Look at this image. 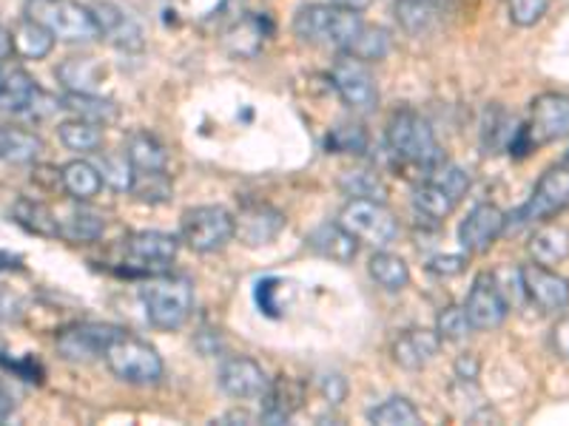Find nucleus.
<instances>
[{
  "instance_id": "f257e3e1",
  "label": "nucleus",
  "mask_w": 569,
  "mask_h": 426,
  "mask_svg": "<svg viewBox=\"0 0 569 426\" xmlns=\"http://www.w3.org/2000/svg\"><path fill=\"white\" fill-rule=\"evenodd\" d=\"M385 142H388V151L396 160L416 165V169L427 171V174L439 169L441 162H447L430 123L421 114H416L413 109H401L390 116Z\"/></svg>"
},
{
  "instance_id": "f03ea898",
  "label": "nucleus",
  "mask_w": 569,
  "mask_h": 426,
  "mask_svg": "<svg viewBox=\"0 0 569 426\" xmlns=\"http://www.w3.org/2000/svg\"><path fill=\"white\" fill-rule=\"evenodd\" d=\"M365 29L362 14L353 9L342 7H328V3H311L302 7L293 18V32L299 40L311 45H330L337 52H348L359 32Z\"/></svg>"
},
{
  "instance_id": "7ed1b4c3",
  "label": "nucleus",
  "mask_w": 569,
  "mask_h": 426,
  "mask_svg": "<svg viewBox=\"0 0 569 426\" xmlns=\"http://www.w3.org/2000/svg\"><path fill=\"white\" fill-rule=\"evenodd\" d=\"M563 136H569V98L547 91V94L532 100L530 116H527V123H521L507 151L512 156H527L530 151L563 140Z\"/></svg>"
},
{
  "instance_id": "20e7f679",
  "label": "nucleus",
  "mask_w": 569,
  "mask_h": 426,
  "mask_svg": "<svg viewBox=\"0 0 569 426\" xmlns=\"http://www.w3.org/2000/svg\"><path fill=\"white\" fill-rule=\"evenodd\" d=\"M23 14L34 23L52 32L54 40L66 43H91L100 38V27L91 7H83L78 0H27Z\"/></svg>"
},
{
  "instance_id": "39448f33",
  "label": "nucleus",
  "mask_w": 569,
  "mask_h": 426,
  "mask_svg": "<svg viewBox=\"0 0 569 426\" xmlns=\"http://www.w3.org/2000/svg\"><path fill=\"white\" fill-rule=\"evenodd\" d=\"M146 316L157 329H180L194 311V287L182 276H151L140 287Z\"/></svg>"
},
{
  "instance_id": "423d86ee",
  "label": "nucleus",
  "mask_w": 569,
  "mask_h": 426,
  "mask_svg": "<svg viewBox=\"0 0 569 426\" xmlns=\"http://www.w3.org/2000/svg\"><path fill=\"white\" fill-rule=\"evenodd\" d=\"M103 362L109 364L111 373L126 384H137V387H146V384H157L162 378V358L149 342L131 336L126 329H120L114 338L109 342L103 353Z\"/></svg>"
},
{
  "instance_id": "0eeeda50",
  "label": "nucleus",
  "mask_w": 569,
  "mask_h": 426,
  "mask_svg": "<svg viewBox=\"0 0 569 426\" xmlns=\"http://www.w3.org/2000/svg\"><path fill=\"white\" fill-rule=\"evenodd\" d=\"M567 207H569V169L567 165H556V169H550L541 180H538L530 200L507 216L505 233L516 231V227L552 220V216H558V213L567 211Z\"/></svg>"
},
{
  "instance_id": "6e6552de",
  "label": "nucleus",
  "mask_w": 569,
  "mask_h": 426,
  "mask_svg": "<svg viewBox=\"0 0 569 426\" xmlns=\"http://www.w3.org/2000/svg\"><path fill=\"white\" fill-rule=\"evenodd\" d=\"M339 225L348 233H353L356 242L370 247H385L399 236V222L393 213L376 200H350L348 205L339 211Z\"/></svg>"
},
{
  "instance_id": "1a4fd4ad",
  "label": "nucleus",
  "mask_w": 569,
  "mask_h": 426,
  "mask_svg": "<svg viewBox=\"0 0 569 426\" xmlns=\"http://www.w3.org/2000/svg\"><path fill=\"white\" fill-rule=\"evenodd\" d=\"M233 240V216L220 205H200L182 213L180 242L194 253L222 251Z\"/></svg>"
},
{
  "instance_id": "9d476101",
  "label": "nucleus",
  "mask_w": 569,
  "mask_h": 426,
  "mask_svg": "<svg viewBox=\"0 0 569 426\" xmlns=\"http://www.w3.org/2000/svg\"><path fill=\"white\" fill-rule=\"evenodd\" d=\"M180 240L162 231H137L123 242V265L129 273L157 276L177 258Z\"/></svg>"
},
{
  "instance_id": "9b49d317",
  "label": "nucleus",
  "mask_w": 569,
  "mask_h": 426,
  "mask_svg": "<svg viewBox=\"0 0 569 426\" xmlns=\"http://www.w3.org/2000/svg\"><path fill=\"white\" fill-rule=\"evenodd\" d=\"M330 80H333V89L339 91V98L348 109L359 111V114H368L379 105V85H376L373 71L368 69L365 60H356L350 54H342L330 71Z\"/></svg>"
},
{
  "instance_id": "f8f14e48",
  "label": "nucleus",
  "mask_w": 569,
  "mask_h": 426,
  "mask_svg": "<svg viewBox=\"0 0 569 426\" xmlns=\"http://www.w3.org/2000/svg\"><path fill=\"white\" fill-rule=\"evenodd\" d=\"M465 313L470 318L472 329H496L510 316V302H507L498 273H479L467 293Z\"/></svg>"
},
{
  "instance_id": "ddd939ff",
  "label": "nucleus",
  "mask_w": 569,
  "mask_h": 426,
  "mask_svg": "<svg viewBox=\"0 0 569 426\" xmlns=\"http://www.w3.org/2000/svg\"><path fill=\"white\" fill-rule=\"evenodd\" d=\"M518 276H521L525 296L541 313H561L569 307V282L552 267L530 262V265L518 267Z\"/></svg>"
},
{
  "instance_id": "4468645a",
  "label": "nucleus",
  "mask_w": 569,
  "mask_h": 426,
  "mask_svg": "<svg viewBox=\"0 0 569 426\" xmlns=\"http://www.w3.org/2000/svg\"><path fill=\"white\" fill-rule=\"evenodd\" d=\"M117 333L120 327H111V324H74L58 336V353L66 362H98Z\"/></svg>"
},
{
  "instance_id": "2eb2a0df",
  "label": "nucleus",
  "mask_w": 569,
  "mask_h": 426,
  "mask_svg": "<svg viewBox=\"0 0 569 426\" xmlns=\"http://www.w3.org/2000/svg\"><path fill=\"white\" fill-rule=\"evenodd\" d=\"M507 227V213L498 205L481 202L472 207L459 225V242L467 253H487Z\"/></svg>"
},
{
  "instance_id": "dca6fc26",
  "label": "nucleus",
  "mask_w": 569,
  "mask_h": 426,
  "mask_svg": "<svg viewBox=\"0 0 569 426\" xmlns=\"http://www.w3.org/2000/svg\"><path fill=\"white\" fill-rule=\"evenodd\" d=\"M217 382H220L222 393L231 395V398H262L271 378L248 355H231L220 364Z\"/></svg>"
},
{
  "instance_id": "f3484780",
  "label": "nucleus",
  "mask_w": 569,
  "mask_h": 426,
  "mask_svg": "<svg viewBox=\"0 0 569 426\" xmlns=\"http://www.w3.org/2000/svg\"><path fill=\"white\" fill-rule=\"evenodd\" d=\"M284 231V216L271 205L253 202L233 216V236H240L242 245L262 247L271 245L279 233Z\"/></svg>"
},
{
  "instance_id": "a211bd4d",
  "label": "nucleus",
  "mask_w": 569,
  "mask_h": 426,
  "mask_svg": "<svg viewBox=\"0 0 569 426\" xmlns=\"http://www.w3.org/2000/svg\"><path fill=\"white\" fill-rule=\"evenodd\" d=\"M40 100V89L20 65L0 60V111L20 114L34 109Z\"/></svg>"
},
{
  "instance_id": "6ab92c4d",
  "label": "nucleus",
  "mask_w": 569,
  "mask_h": 426,
  "mask_svg": "<svg viewBox=\"0 0 569 426\" xmlns=\"http://www.w3.org/2000/svg\"><path fill=\"white\" fill-rule=\"evenodd\" d=\"M308 247H311L317 256L330 258L337 265H350L359 253V242H356L353 233L345 231L339 222H322L319 227H313L308 233Z\"/></svg>"
},
{
  "instance_id": "aec40b11",
  "label": "nucleus",
  "mask_w": 569,
  "mask_h": 426,
  "mask_svg": "<svg viewBox=\"0 0 569 426\" xmlns=\"http://www.w3.org/2000/svg\"><path fill=\"white\" fill-rule=\"evenodd\" d=\"M91 14L98 20L100 38L111 40L120 49H140L142 45V29L120 7H114V3H94Z\"/></svg>"
},
{
  "instance_id": "412c9836",
  "label": "nucleus",
  "mask_w": 569,
  "mask_h": 426,
  "mask_svg": "<svg viewBox=\"0 0 569 426\" xmlns=\"http://www.w3.org/2000/svg\"><path fill=\"white\" fill-rule=\"evenodd\" d=\"M441 347L436 329H408L393 342V362L405 369H421L433 362Z\"/></svg>"
},
{
  "instance_id": "4be33fe9",
  "label": "nucleus",
  "mask_w": 569,
  "mask_h": 426,
  "mask_svg": "<svg viewBox=\"0 0 569 426\" xmlns=\"http://www.w3.org/2000/svg\"><path fill=\"white\" fill-rule=\"evenodd\" d=\"M299 407H302V384L291 382V378H279V382L268 384L259 418L266 424H284Z\"/></svg>"
},
{
  "instance_id": "5701e85b",
  "label": "nucleus",
  "mask_w": 569,
  "mask_h": 426,
  "mask_svg": "<svg viewBox=\"0 0 569 426\" xmlns=\"http://www.w3.org/2000/svg\"><path fill=\"white\" fill-rule=\"evenodd\" d=\"M60 185H63V191L74 202H89L103 191L106 182L94 162L74 160L69 165H63V171H60Z\"/></svg>"
},
{
  "instance_id": "b1692460",
  "label": "nucleus",
  "mask_w": 569,
  "mask_h": 426,
  "mask_svg": "<svg viewBox=\"0 0 569 426\" xmlns=\"http://www.w3.org/2000/svg\"><path fill=\"white\" fill-rule=\"evenodd\" d=\"M530 256L538 265H561L569 256V231L556 222H543L536 233L530 236Z\"/></svg>"
},
{
  "instance_id": "393cba45",
  "label": "nucleus",
  "mask_w": 569,
  "mask_h": 426,
  "mask_svg": "<svg viewBox=\"0 0 569 426\" xmlns=\"http://www.w3.org/2000/svg\"><path fill=\"white\" fill-rule=\"evenodd\" d=\"M103 227L106 225L98 213L86 211V207H71V211L58 213V236L66 242H74V245L100 240Z\"/></svg>"
},
{
  "instance_id": "a878e982",
  "label": "nucleus",
  "mask_w": 569,
  "mask_h": 426,
  "mask_svg": "<svg viewBox=\"0 0 569 426\" xmlns=\"http://www.w3.org/2000/svg\"><path fill=\"white\" fill-rule=\"evenodd\" d=\"M12 45H14V54H18V58L43 60L46 54L52 52L54 38H52V32H46L40 23L23 18L12 27Z\"/></svg>"
},
{
  "instance_id": "bb28decb",
  "label": "nucleus",
  "mask_w": 569,
  "mask_h": 426,
  "mask_svg": "<svg viewBox=\"0 0 569 426\" xmlns=\"http://www.w3.org/2000/svg\"><path fill=\"white\" fill-rule=\"evenodd\" d=\"M126 156L134 165V171H166L169 169V151L162 149V142L157 136L137 131L126 142Z\"/></svg>"
},
{
  "instance_id": "cd10ccee",
  "label": "nucleus",
  "mask_w": 569,
  "mask_h": 426,
  "mask_svg": "<svg viewBox=\"0 0 569 426\" xmlns=\"http://www.w3.org/2000/svg\"><path fill=\"white\" fill-rule=\"evenodd\" d=\"M456 205H459V200L447 194L445 187H441L439 182H433V180H425L413 191L416 213H419V216H425V220H430V222L447 220V216L456 211Z\"/></svg>"
},
{
  "instance_id": "c85d7f7f",
  "label": "nucleus",
  "mask_w": 569,
  "mask_h": 426,
  "mask_svg": "<svg viewBox=\"0 0 569 426\" xmlns=\"http://www.w3.org/2000/svg\"><path fill=\"white\" fill-rule=\"evenodd\" d=\"M60 109L71 111L80 120H89V123L98 125L117 120V105L111 100L98 98V94H83V91H66V98L60 100Z\"/></svg>"
},
{
  "instance_id": "c756f323",
  "label": "nucleus",
  "mask_w": 569,
  "mask_h": 426,
  "mask_svg": "<svg viewBox=\"0 0 569 426\" xmlns=\"http://www.w3.org/2000/svg\"><path fill=\"white\" fill-rule=\"evenodd\" d=\"M368 271H370V276H373V282L390 293L405 291L410 282L408 262H405L401 256H393V253H388V251L376 253V256L368 262Z\"/></svg>"
},
{
  "instance_id": "7c9ffc66",
  "label": "nucleus",
  "mask_w": 569,
  "mask_h": 426,
  "mask_svg": "<svg viewBox=\"0 0 569 426\" xmlns=\"http://www.w3.org/2000/svg\"><path fill=\"white\" fill-rule=\"evenodd\" d=\"M521 123H516L505 109H487L485 114V129H481V142H485L487 154H498V151L510 149V142L516 140Z\"/></svg>"
},
{
  "instance_id": "2f4dec72",
  "label": "nucleus",
  "mask_w": 569,
  "mask_h": 426,
  "mask_svg": "<svg viewBox=\"0 0 569 426\" xmlns=\"http://www.w3.org/2000/svg\"><path fill=\"white\" fill-rule=\"evenodd\" d=\"M60 142H63L69 151H78V154H91L103 145V129L98 123H89V120H69L58 129Z\"/></svg>"
},
{
  "instance_id": "473e14b6",
  "label": "nucleus",
  "mask_w": 569,
  "mask_h": 426,
  "mask_svg": "<svg viewBox=\"0 0 569 426\" xmlns=\"http://www.w3.org/2000/svg\"><path fill=\"white\" fill-rule=\"evenodd\" d=\"M12 216L18 225L27 227L38 236H58V213L32 200H18L12 207Z\"/></svg>"
},
{
  "instance_id": "72a5a7b5",
  "label": "nucleus",
  "mask_w": 569,
  "mask_h": 426,
  "mask_svg": "<svg viewBox=\"0 0 569 426\" xmlns=\"http://www.w3.org/2000/svg\"><path fill=\"white\" fill-rule=\"evenodd\" d=\"M60 83L66 91H83V94H94L100 83V65L91 58H69L58 69Z\"/></svg>"
},
{
  "instance_id": "f704fd0d",
  "label": "nucleus",
  "mask_w": 569,
  "mask_h": 426,
  "mask_svg": "<svg viewBox=\"0 0 569 426\" xmlns=\"http://www.w3.org/2000/svg\"><path fill=\"white\" fill-rule=\"evenodd\" d=\"M393 14L408 34H425L436 23V3H430V0H396Z\"/></svg>"
},
{
  "instance_id": "c9c22d12",
  "label": "nucleus",
  "mask_w": 569,
  "mask_h": 426,
  "mask_svg": "<svg viewBox=\"0 0 569 426\" xmlns=\"http://www.w3.org/2000/svg\"><path fill=\"white\" fill-rule=\"evenodd\" d=\"M339 187L350 200L385 202V196H388V185H385V180L376 171H348L339 180Z\"/></svg>"
},
{
  "instance_id": "e433bc0d",
  "label": "nucleus",
  "mask_w": 569,
  "mask_h": 426,
  "mask_svg": "<svg viewBox=\"0 0 569 426\" xmlns=\"http://www.w3.org/2000/svg\"><path fill=\"white\" fill-rule=\"evenodd\" d=\"M368 420L370 424H382V426H416L421 424V415L408 398H399V395H396V398L382 400L379 407L370 409Z\"/></svg>"
},
{
  "instance_id": "4c0bfd02",
  "label": "nucleus",
  "mask_w": 569,
  "mask_h": 426,
  "mask_svg": "<svg viewBox=\"0 0 569 426\" xmlns=\"http://www.w3.org/2000/svg\"><path fill=\"white\" fill-rule=\"evenodd\" d=\"M388 52H390V34L385 32L382 27H368V23H365L359 38L353 40V45H350L345 54H350V58L356 60H365V63H373V60H382Z\"/></svg>"
},
{
  "instance_id": "58836bf2",
  "label": "nucleus",
  "mask_w": 569,
  "mask_h": 426,
  "mask_svg": "<svg viewBox=\"0 0 569 426\" xmlns=\"http://www.w3.org/2000/svg\"><path fill=\"white\" fill-rule=\"evenodd\" d=\"M131 194L140 202H169L171 200V180L166 171H134Z\"/></svg>"
},
{
  "instance_id": "ea45409f",
  "label": "nucleus",
  "mask_w": 569,
  "mask_h": 426,
  "mask_svg": "<svg viewBox=\"0 0 569 426\" xmlns=\"http://www.w3.org/2000/svg\"><path fill=\"white\" fill-rule=\"evenodd\" d=\"M100 174H103L106 185H111L114 191H131V182H134V165L129 162L126 154H103L98 162Z\"/></svg>"
},
{
  "instance_id": "a19ab883",
  "label": "nucleus",
  "mask_w": 569,
  "mask_h": 426,
  "mask_svg": "<svg viewBox=\"0 0 569 426\" xmlns=\"http://www.w3.org/2000/svg\"><path fill=\"white\" fill-rule=\"evenodd\" d=\"M436 333H439L441 342H465L472 333V324L470 318H467L465 307H456V304L445 307V311L436 316Z\"/></svg>"
},
{
  "instance_id": "79ce46f5",
  "label": "nucleus",
  "mask_w": 569,
  "mask_h": 426,
  "mask_svg": "<svg viewBox=\"0 0 569 426\" xmlns=\"http://www.w3.org/2000/svg\"><path fill=\"white\" fill-rule=\"evenodd\" d=\"M43 151V140L23 129H9V145H7V162H34Z\"/></svg>"
},
{
  "instance_id": "37998d69",
  "label": "nucleus",
  "mask_w": 569,
  "mask_h": 426,
  "mask_svg": "<svg viewBox=\"0 0 569 426\" xmlns=\"http://www.w3.org/2000/svg\"><path fill=\"white\" fill-rule=\"evenodd\" d=\"M427 180L439 182L447 194L456 196L459 202H461V196L470 191V174H467L465 169H459V165H453V162H441L439 169H433L430 174H427Z\"/></svg>"
},
{
  "instance_id": "c03bdc74",
  "label": "nucleus",
  "mask_w": 569,
  "mask_h": 426,
  "mask_svg": "<svg viewBox=\"0 0 569 426\" xmlns=\"http://www.w3.org/2000/svg\"><path fill=\"white\" fill-rule=\"evenodd\" d=\"M328 145L339 154H365L368 151V134L359 125H339L333 134H330Z\"/></svg>"
},
{
  "instance_id": "a18cd8bd",
  "label": "nucleus",
  "mask_w": 569,
  "mask_h": 426,
  "mask_svg": "<svg viewBox=\"0 0 569 426\" xmlns=\"http://www.w3.org/2000/svg\"><path fill=\"white\" fill-rule=\"evenodd\" d=\"M550 0H510V20L516 27H536L547 14Z\"/></svg>"
},
{
  "instance_id": "49530a36",
  "label": "nucleus",
  "mask_w": 569,
  "mask_h": 426,
  "mask_svg": "<svg viewBox=\"0 0 569 426\" xmlns=\"http://www.w3.org/2000/svg\"><path fill=\"white\" fill-rule=\"evenodd\" d=\"M465 267H467L465 253H439V256H433L430 262H427V271L441 278L459 276V273H465Z\"/></svg>"
},
{
  "instance_id": "de8ad7c7",
  "label": "nucleus",
  "mask_w": 569,
  "mask_h": 426,
  "mask_svg": "<svg viewBox=\"0 0 569 426\" xmlns=\"http://www.w3.org/2000/svg\"><path fill=\"white\" fill-rule=\"evenodd\" d=\"M456 378L465 384L476 382V378H479V358L472 353L459 355V362H456Z\"/></svg>"
},
{
  "instance_id": "09e8293b",
  "label": "nucleus",
  "mask_w": 569,
  "mask_h": 426,
  "mask_svg": "<svg viewBox=\"0 0 569 426\" xmlns=\"http://www.w3.org/2000/svg\"><path fill=\"white\" fill-rule=\"evenodd\" d=\"M322 393L330 404H339L345 398V393H348V384H345L342 375H325Z\"/></svg>"
},
{
  "instance_id": "8fccbe9b",
  "label": "nucleus",
  "mask_w": 569,
  "mask_h": 426,
  "mask_svg": "<svg viewBox=\"0 0 569 426\" xmlns=\"http://www.w3.org/2000/svg\"><path fill=\"white\" fill-rule=\"evenodd\" d=\"M552 344H556L558 353L569 358V316H563L561 322L552 327Z\"/></svg>"
},
{
  "instance_id": "3c124183",
  "label": "nucleus",
  "mask_w": 569,
  "mask_h": 426,
  "mask_svg": "<svg viewBox=\"0 0 569 426\" xmlns=\"http://www.w3.org/2000/svg\"><path fill=\"white\" fill-rule=\"evenodd\" d=\"M333 3L342 9H353V12H365L373 0H333Z\"/></svg>"
},
{
  "instance_id": "603ef678",
  "label": "nucleus",
  "mask_w": 569,
  "mask_h": 426,
  "mask_svg": "<svg viewBox=\"0 0 569 426\" xmlns=\"http://www.w3.org/2000/svg\"><path fill=\"white\" fill-rule=\"evenodd\" d=\"M9 415H12V400H9L7 393L0 389V424H3V420H7Z\"/></svg>"
},
{
  "instance_id": "864d4df0",
  "label": "nucleus",
  "mask_w": 569,
  "mask_h": 426,
  "mask_svg": "<svg viewBox=\"0 0 569 426\" xmlns=\"http://www.w3.org/2000/svg\"><path fill=\"white\" fill-rule=\"evenodd\" d=\"M7 145H9V125H0V160H7Z\"/></svg>"
},
{
  "instance_id": "5fc2aeb1",
  "label": "nucleus",
  "mask_w": 569,
  "mask_h": 426,
  "mask_svg": "<svg viewBox=\"0 0 569 426\" xmlns=\"http://www.w3.org/2000/svg\"><path fill=\"white\" fill-rule=\"evenodd\" d=\"M222 420H242V424H248V420H251V415H248V413H228Z\"/></svg>"
},
{
  "instance_id": "6e6d98bb",
  "label": "nucleus",
  "mask_w": 569,
  "mask_h": 426,
  "mask_svg": "<svg viewBox=\"0 0 569 426\" xmlns=\"http://www.w3.org/2000/svg\"><path fill=\"white\" fill-rule=\"evenodd\" d=\"M430 3H436V0H430Z\"/></svg>"
}]
</instances>
